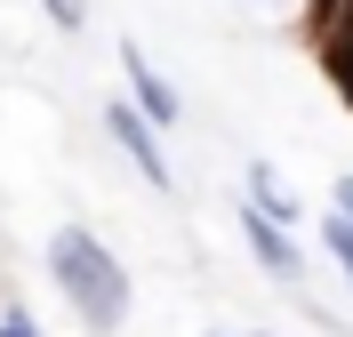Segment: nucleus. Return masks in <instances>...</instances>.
Segmentation results:
<instances>
[{
    "label": "nucleus",
    "instance_id": "f257e3e1",
    "mask_svg": "<svg viewBox=\"0 0 353 337\" xmlns=\"http://www.w3.org/2000/svg\"><path fill=\"white\" fill-rule=\"evenodd\" d=\"M48 281H57V297L81 314L88 337H112L121 321H129V305H137L129 265H121L112 241L88 233V225H57V233H48Z\"/></svg>",
    "mask_w": 353,
    "mask_h": 337
},
{
    "label": "nucleus",
    "instance_id": "f03ea898",
    "mask_svg": "<svg viewBox=\"0 0 353 337\" xmlns=\"http://www.w3.org/2000/svg\"><path fill=\"white\" fill-rule=\"evenodd\" d=\"M105 136H112V153L129 161V169H137V177H145V185H153L161 201H169V193H176L169 145H161V129H153V121H145V112L129 105V96H121V105H105Z\"/></svg>",
    "mask_w": 353,
    "mask_h": 337
},
{
    "label": "nucleus",
    "instance_id": "7ed1b4c3",
    "mask_svg": "<svg viewBox=\"0 0 353 337\" xmlns=\"http://www.w3.org/2000/svg\"><path fill=\"white\" fill-rule=\"evenodd\" d=\"M121 81H129V105L145 112V121H153L161 136H169L176 121H185V96H176V81L153 65V57H145V41H121Z\"/></svg>",
    "mask_w": 353,
    "mask_h": 337
},
{
    "label": "nucleus",
    "instance_id": "20e7f679",
    "mask_svg": "<svg viewBox=\"0 0 353 337\" xmlns=\"http://www.w3.org/2000/svg\"><path fill=\"white\" fill-rule=\"evenodd\" d=\"M241 241H249V257H257L273 281H305V249H297V233L273 225V217H257L249 201H241Z\"/></svg>",
    "mask_w": 353,
    "mask_h": 337
},
{
    "label": "nucleus",
    "instance_id": "39448f33",
    "mask_svg": "<svg viewBox=\"0 0 353 337\" xmlns=\"http://www.w3.org/2000/svg\"><path fill=\"white\" fill-rule=\"evenodd\" d=\"M313 41H321V72H330V89L353 105V0L313 24Z\"/></svg>",
    "mask_w": 353,
    "mask_h": 337
},
{
    "label": "nucleus",
    "instance_id": "423d86ee",
    "mask_svg": "<svg viewBox=\"0 0 353 337\" xmlns=\"http://www.w3.org/2000/svg\"><path fill=\"white\" fill-rule=\"evenodd\" d=\"M241 193H249V209H257V217H273V225H297V209H305V201H297V185H289L273 161H249Z\"/></svg>",
    "mask_w": 353,
    "mask_h": 337
},
{
    "label": "nucleus",
    "instance_id": "0eeeda50",
    "mask_svg": "<svg viewBox=\"0 0 353 337\" xmlns=\"http://www.w3.org/2000/svg\"><path fill=\"white\" fill-rule=\"evenodd\" d=\"M321 257H330V265H337V273H345V281H353V225L337 217V209H330V217H321Z\"/></svg>",
    "mask_w": 353,
    "mask_h": 337
},
{
    "label": "nucleus",
    "instance_id": "6e6552de",
    "mask_svg": "<svg viewBox=\"0 0 353 337\" xmlns=\"http://www.w3.org/2000/svg\"><path fill=\"white\" fill-rule=\"evenodd\" d=\"M241 8H257V17H289V24H321L330 0H241Z\"/></svg>",
    "mask_w": 353,
    "mask_h": 337
},
{
    "label": "nucleus",
    "instance_id": "1a4fd4ad",
    "mask_svg": "<svg viewBox=\"0 0 353 337\" xmlns=\"http://www.w3.org/2000/svg\"><path fill=\"white\" fill-rule=\"evenodd\" d=\"M57 32H88V0H41Z\"/></svg>",
    "mask_w": 353,
    "mask_h": 337
},
{
    "label": "nucleus",
    "instance_id": "9d476101",
    "mask_svg": "<svg viewBox=\"0 0 353 337\" xmlns=\"http://www.w3.org/2000/svg\"><path fill=\"white\" fill-rule=\"evenodd\" d=\"M0 337H41V321H32V305H24V297H8V305H0Z\"/></svg>",
    "mask_w": 353,
    "mask_h": 337
},
{
    "label": "nucleus",
    "instance_id": "9b49d317",
    "mask_svg": "<svg viewBox=\"0 0 353 337\" xmlns=\"http://www.w3.org/2000/svg\"><path fill=\"white\" fill-rule=\"evenodd\" d=\"M330 209H337V217H345V225H353V169H345V177H337V185H330Z\"/></svg>",
    "mask_w": 353,
    "mask_h": 337
},
{
    "label": "nucleus",
    "instance_id": "f8f14e48",
    "mask_svg": "<svg viewBox=\"0 0 353 337\" xmlns=\"http://www.w3.org/2000/svg\"><path fill=\"white\" fill-rule=\"evenodd\" d=\"M330 8H345V0H330ZM330 8H321V17H330Z\"/></svg>",
    "mask_w": 353,
    "mask_h": 337
},
{
    "label": "nucleus",
    "instance_id": "ddd939ff",
    "mask_svg": "<svg viewBox=\"0 0 353 337\" xmlns=\"http://www.w3.org/2000/svg\"><path fill=\"white\" fill-rule=\"evenodd\" d=\"M209 337H225V329H209Z\"/></svg>",
    "mask_w": 353,
    "mask_h": 337
}]
</instances>
